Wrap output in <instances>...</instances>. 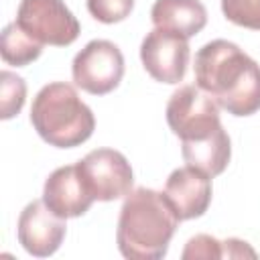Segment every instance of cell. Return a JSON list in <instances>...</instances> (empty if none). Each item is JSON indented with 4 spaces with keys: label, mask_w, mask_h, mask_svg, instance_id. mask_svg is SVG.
I'll list each match as a JSON object with an SVG mask.
<instances>
[{
    "label": "cell",
    "mask_w": 260,
    "mask_h": 260,
    "mask_svg": "<svg viewBox=\"0 0 260 260\" xmlns=\"http://www.w3.org/2000/svg\"><path fill=\"white\" fill-rule=\"evenodd\" d=\"M195 83L232 116L260 110V65L236 43L215 39L195 53Z\"/></svg>",
    "instance_id": "cell-1"
},
{
    "label": "cell",
    "mask_w": 260,
    "mask_h": 260,
    "mask_svg": "<svg viewBox=\"0 0 260 260\" xmlns=\"http://www.w3.org/2000/svg\"><path fill=\"white\" fill-rule=\"evenodd\" d=\"M179 217L165 193L138 187L122 203L116 242L124 258L158 260L167 254Z\"/></svg>",
    "instance_id": "cell-2"
},
{
    "label": "cell",
    "mask_w": 260,
    "mask_h": 260,
    "mask_svg": "<svg viewBox=\"0 0 260 260\" xmlns=\"http://www.w3.org/2000/svg\"><path fill=\"white\" fill-rule=\"evenodd\" d=\"M30 124L47 144L57 148L79 146L95 130L91 108L65 81H53L39 89L30 106Z\"/></svg>",
    "instance_id": "cell-3"
},
{
    "label": "cell",
    "mask_w": 260,
    "mask_h": 260,
    "mask_svg": "<svg viewBox=\"0 0 260 260\" xmlns=\"http://www.w3.org/2000/svg\"><path fill=\"white\" fill-rule=\"evenodd\" d=\"M167 124L181 142L207 140L223 126L219 120V106L197 85H183L169 98Z\"/></svg>",
    "instance_id": "cell-4"
},
{
    "label": "cell",
    "mask_w": 260,
    "mask_h": 260,
    "mask_svg": "<svg viewBox=\"0 0 260 260\" xmlns=\"http://www.w3.org/2000/svg\"><path fill=\"white\" fill-rule=\"evenodd\" d=\"M71 75L77 87L91 95L114 91L124 77V55L112 41H89L71 63Z\"/></svg>",
    "instance_id": "cell-5"
},
{
    "label": "cell",
    "mask_w": 260,
    "mask_h": 260,
    "mask_svg": "<svg viewBox=\"0 0 260 260\" xmlns=\"http://www.w3.org/2000/svg\"><path fill=\"white\" fill-rule=\"evenodd\" d=\"M16 22L35 41L53 47L71 45L81 30L63 0H20Z\"/></svg>",
    "instance_id": "cell-6"
},
{
    "label": "cell",
    "mask_w": 260,
    "mask_h": 260,
    "mask_svg": "<svg viewBox=\"0 0 260 260\" xmlns=\"http://www.w3.org/2000/svg\"><path fill=\"white\" fill-rule=\"evenodd\" d=\"M79 175L95 201L126 197L134 183L128 158L114 148H95L77 162Z\"/></svg>",
    "instance_id": "cell-7"
},
{
    "label": "cell",
    "mask_w": 260,
    "mask_h": 260,
    "mask_svg": "<svg viewBox=\"0 0 260 260\" xmlns=\"http://www.w3.org/2000/svg\"><path fill=\"white\" fill-rule=\"evenodd\" d=\"M189 39L165 28H152L140 45V61L146 73L160 83L183 81L189 65Z\"/></svg>",
    "instance_id": "cell-8"
},
{
    "label": "cell",
    "mask_w": 260,
    "mask_h": 260,
    "mask_svg": "<svg viewBox=\"0 0 260 260\" xmlns=\"http://www.w3.org/2000/svg\"><path fill=\"white\" fill-rule=\"evenodd\" d=\"M67 225L65 217H59L55 211L49 209V205L43 199L30 201L18 217V244L37 258H47L53 256L63 238H65Z\"/></svg>",
    "instance_id": "cell-9"
},
{
    "label": "cell",
    "mask_w": 260,
    "mask_h": 260,
    "mask_svg": "<svg viewBox=\"0 0 260 260\" xmlns=\"http://www.w3.org/2000/svg\"><path fill=\"white\" fill-rule=\"evenodd\" d=\"M165 197L179 221L201 217L211 203V177L197 167L175 169L165 183Z\"/></svg>",
    "instance_id": "cell-10"
},
{
    "label": "cell",
    "mask_w": 260,
    "mask_h": 260,
    "mask_svg": "<svg viewBox=\"0 0 260 260\" xmlns=\"http://www.w3.org/2000/svg\"><path fill=\"white\" fill-rule=\"evenodd\" d=\"M43 201L59 217H79L95 201L87 191L77 165H67L55 169L43 187Z\"/></svg>",
    "instance_id": "cell-11"
},
{
    "label": "cell",
    "mask_w": 260,
    "mask_h": 260,
    "mask_svg": "<svg viewBox=\"0 0 260 260\" xmlns=\"http://www.w3.org/2000/svg\"><path fill=\"white\" fill-rule=\"evenodd\" d=\"M150 20L156 28L191 39L205 28L207 10L201 0H156L150 8Z\"/></svg>",
    "instance_id": "cell-12"
},
{
    "label": "cell",
    "mask_w": 260,
    "mask_h": 260,
    "mask_svg": "<svg viewBox=\"0 0 260 260\" xmlns=\"http://www.w3.org/2000/svg\"><path fill=\"white\" fill-rule=\"evenodd\" d=\"M181 154L187 165L201 169L209 177H217L225 171L232 156V142L228 132L221 128L207 140L181 142Z\"/></svg>",
    "instance_id": "cell-13"
},
{
    "label": "cell",
    "mask_w": 260,
    "mask_h": 260,
    "mask_svg": "<svg viewBox=\"0 0 260 260\" xmlns=\"http://www.w3.org/2000/svg\"><path fill=\"white\" fill-rule=\"evenodd\" d=\"M256 256L258 254L244 240H238V238L217 240L207 234L193 236L181 254L183 260H189V258H207V260L211 258H256Z\"/></svg>",
    "instance_id": "cell-14"
},
{
    "label": "cell",
    "mask_w": 260,
    "mask_h": 260,
    "mask_svg": "<svg viewBox=\"0 0 260 260\" xmlns=\"http://www.w3.org/2000/svg\"><path fill=\"white\" fill-rule=\"evenodd\" d=\"M41 53H43V43L35 41L28 32H24L16 20L4 26L0 37V55L4 63L14 67H24L37 61Z\"/></svg>",
    "instance_id": "cell-15"
},
{
    "label": "cell",
    "mask_w": 260,
    "mask_h": 260,
    "mask_svg": "<svg viewBox=\"0 0 260 260\" xmlns=\"http://www.w3.org/2000/svg\"><path fill=\"white\" fill-rule=\"evenodd\" d=\"M26 100V83L20 75L12 71H2L0 73V118L10 120L14 118Z\"/></svg>",
    "instance_id": "cell-16"
},
{
    "label": "cell",
    "mask_w": 260,
    "mask_h": 260,
    "mask_svg": "<svg viewBox=\"0 0 260 260\" xmlns=\"http://www.w3.org/2000/svg\"><path fill=\"white\" fill-rule=\"evenodd\" d=\"M221 12L238 26L260 30V0H221Z\"/></svg>",
    "instance_id": "cell-17"
},
{
    "label": "cell",
    "mask_w": 260,
    "mask_h": 260,
    "mask_svg": "<svg viewBox=\"0 0 260 260\" xmlns=\"http://www.w3.org/2000/svg\"><path fill=\"white\" fill-rule=\"evenodd\" d=\"M134 8V0H87L89 14L104 24L122 22L130 16Z\"/></svg>",
    "instance_id": "cell-18"
}]
</instances>
